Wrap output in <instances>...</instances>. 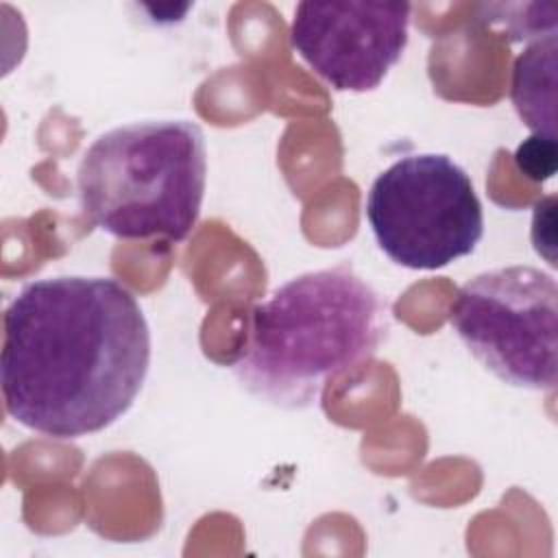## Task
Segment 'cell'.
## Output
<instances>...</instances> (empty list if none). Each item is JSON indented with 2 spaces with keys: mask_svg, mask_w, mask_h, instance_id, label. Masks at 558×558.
<instances>
[{
  "mask_svg": "<svg viewBox=\"0 0 558 558\" xmlns=\"http://www.w3.org/2000/svg\"><path fill=\"white\" fill-rule=\"evenodd\" d=\"M556 137L547 135H530L514 150V161L519 170L532 181H547L556 174Z\"/></svg>",
  "mask_w": 558,
  "mask_h": 558,
  "instance_id": "obj_8",
  "label": "cell"
},
{
  "mask_svg": "<svg viewBox=\"0 0 558 558\" xmlns=\"http://www.w3.org/2000/svg\"><path fill=\"white\" fill-rule=\"evenodd\" d=\"M364 216L377 246L399 266L436 270L475 251L484 211L466 170L449 155L418 153L371 183Z\"/></svg>",
  "mask_w": 558,
  "mask_h": 558,
  "instance_id": "obj_4",
  "label": "cell"
},
{
  "mask_svg": "<svg viewBox=\"0 0 558 558\" xmlns=\"http://www.w3.org/2000/svg\"><path fill=\"white\" fill-rule=\"evenodd\" d=\"M449 325L504 384L554 390L558 381V286L534 266H504L469 279L449 305Z\"/></svg>",
  "mask_w": 558,
  "mask_h": 558,
  "instance_id": "obj_5",
  "label": "cell"
},
{
  "mask_svg": "<svg viewBox=\"0 0 558 558\" xmlns=\"http://www.w3.org/2000/svg\"><path fill=\"white\" fill-rule=\"evenodd\" d=\"M408 2H299L294 52L338 92H371L408 46Z\"/></svg>",
  "mask_w": 558,
  "mask_h": 558,
  "instance_id": "obj_6",
  "label": "cell"
},
{
  "mask_svg": "<svg viewBox=\"0 0 558 558\" xmlns=\"http://www.w3.org/2000/svg\"><path fill=\"white\" fill-rule=\"evenodd\" d=\"M150 366V329L111 277L26 283L4 310L0 384L20 425L59 438L102 432L129 412Z\"/></svg>",
  "mask_w": 558,
  "mask_h": 558,
  "instance_id": "obj_1",
  "label": "cell"
},
{
  "mask_svg": "<svg viewBox=\"0 0 558 558\" xmlns=\"http://www.w3.org/2000/svg\"><path fill=\"white\" fill-rule=\"evenodd\" d=\"M386 329V303L349 264L310 270L251 310L231 371L253 397L307 410L329 379L373 357Z\"/></svg>",
  "mask_w": 558,
  "mask_h": 558,
  "instance_id": "obj_2",
  "label": "cell"
},
{
  "mask_svg": "<svg viewBox=\"0 0 558 558\" xmlns=\"http://www.w3.org/2000/svg\"><path fill=\"white\" fill-rule=\"evenodd\" d=\"M207 181L201 126L183 118L135 120L100 133L76 166L85 216L120 240L183 242L198 222Z\"/></svg>",
  "mask_w": 558,
  "mask_h": 558,
  "instance_id": "obj_3",
  "label": "cell"
},
{
  "mask_svg": "<svg viewBox=\"0 0 558 558\" xmlns=\"http://www.w3.org/2000/svg\"><path fill=\"white\" fill-rule=\"evenodd\" d=\"M556 87V33L527 46L514 61L510 98L519 118L538 135L556 137L554 131Z\"/></svg>",
  "mask_w": 558,
  "mask_h": 558,
  "instance_id": "obj_7",
  "label": "cell"
}]
</instances>
